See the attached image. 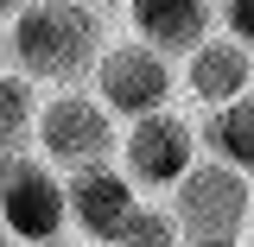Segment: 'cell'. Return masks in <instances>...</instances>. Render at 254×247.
I'll list each match as a JSON object with an SVG mask.
<instances>
[{
    "mask_svg": "<svg viewBox=\"0 0 254 247\" xmlns=\"http://www.w3.org/2000/svg\"><path fill=\"white\" fill-rule=\"evenodd\" d=\"M172 247H248V241H235V235H178Z\"/></svg>",
    "mask_w": 254,
    "mask_h": 247,
    "instance_id": "4fadbf2b",
    "label": "cell"
},
{
    "mask_svg": "<svg viewBox=\"0 0 254 247\" xmlns=\"http://www.w3.org/2000/svg\"><path fill=\"white\" fill-rule=\"evenodd\" d=\"M0 247H13V241H6V228H0Z\"/></svg>",
    "mask_w": 254,
    "mask_h": 247,
    "instance_id": "d6986e66",
    "label": "cell"
},
{
    "mask_svg": "<svg viewBox=\"0 0 254 247\" xmlns=\"http://www.w3.org/2000/svg\"><path fill=\"white\" fill-rule=\"evenodd\" d=\"M216 32L235 45H254V0H216Z\"/></svg>",
    "mask_w": 254,
    "mask_h": 247,
    "instance_id": "7c38bea8",
    "label": "cell"
},
{
    "mask_svg": "<svg viewBox=\"0 0 254 247\" xmlns=\"http://www.w3.org/2000/svg\"><path fill=\"white\" fill-rule=\"evenodd\" d=\"M121 13H127V38L165 63H178L216 32V0H121Z\"/></svg>",
    "mask_w": 254,
    "mask_h": 247,
    "instance_id": "9c48e42d",
    "label": "cell"
},
{
    "mask_svg": "<svg viewBox=\"0 0 254 247\" xmlns=\"http://www.w3.org/2000/svg\"><path fill=\"white\" fill-rule=\"evenodd\" d=\"M0 228H6L13 247L64 235V178L51 165H38L32 152H19L0 171Z\"/></svg>",
    "mask_w": 254,
    "mask_h": 247,
    "instance_id": "52a82bcc",
    "label": "cell"
},
{
    "mask_svg": "<svg viewBox=\"0 0 254 247\" xmlns=\"http://www.w3.org/2000/svg\"><path fill=\"white\" fill-rule=\"evenodd\" d=\"M13 158H19V152H6V146H0V171H6V165H13Z\"/></svg>",
    "mask_w": 254,
    "mask_h": 247,
    "instance_id": "ac0fdd59",
    "label": "cell"
},
{
    "mask_svg": "<svg viewBox=\"0 0 254 247\" xmlns=\"http://www.w3.org/2000/svg\"><path fill=\"white\" fill-rule=\"evenodd\" d=\"M140 190L127 184L115 165H89L64 178V228H76L83 247H115L140 216Z\"/></svg>",
    "mask_w": 254,
    "mask_h": 247,
    "instance_id": "8992f818",
    "label": "cell"
},
{
    "mask_svg": "<svg viewBox=\"0 0 254 247\" xmlns=\"http://www.w3.org/2000/svg\"><path fill=\"white\" fill-rule=\"evenodd\" d=\"M115 140H121V121L89 89H38V108H32V127H26V152L38 165H51L58 178L89 171V165H115Z\"/></svg>",
    "mask_w": 254,
    "mask_h": 247,
    "instance_id": "7a4b0ae2",
    "label": "cell"
},
{
    "mask_svg": "<svg viewBox=\"0 0 254 247\" xmlns=\"http://www.w3.org/2000/svg\"><path fill=\"white\" fill-rule=\"evenodd\" d=\"M0 70H6V26H0Z\"/></svg>",
    "mask_w": 254,
    "mask_h": 247,
    "instance_id": "e0dca14e",
    "label": "cell"
},
{
    "mask_svg": "<svg viewBox=\"0 0 254 247\" xmlns=\"http://www.w3.org/2000/svg\"><path fill=\"white\" fill-rule=\"evenodd\" d=\"M159 209L172 216L178 235H248V209H254V184L248 171L216 165V158H197L178 184L159 197Z\"/></svg>",
    "mask_w": 254,
    "mask_h": 247,
    "instance_id": "277c9868",
    "label": "cell"
},
{
    "mask_svg": "<svg viewBox=\"0 0 254 247\" xmlns=\"http://www.w3.org/2000/svg\"><path fill=\"white\" fill-rule=\"evenodd\" d=\"M172 76H178V95L203 114V108H222V101H242V95H248L254 57H248V45H235V38L210 32L197 51H185V57L172 63Z\"/></svg>",
    "mask_w": 254,
    "mask_h": 247,
    "instance_id": "ba28073f",
    "label": "cell"
},
{
    "mask_svg": "<svg viewBox=\"0 0 254 247\" xmlns=\"http://www.w3.org/2000/svg\"><path fill=\"white\" fill-rule=\"evenodd\" d=\"M108 26L89 0H26L6 19V70H19L32 89H83Z\"/></svg>",
    "mask_w": 254,
    "mask_h": 247,
    "instance_id": "6da1fadb",
    "label": "cell"
},
{
    "mask_svg": "<svg viewBox=\"0 0 254 247\" xmlns=\"http://www.w3.org/2000/svg\"><path fill=\"white\" fill-rule=\"evenodd\" d=\"M190 133H197V158H216V165L248 171V158H254V95L190 114Z\"/></svg>",
    "mask_w": 254,
    "mask_h": 247,
    "instance_id": "30bf717a",
    "label": "cell"
},
{
    "mask_svg": "<svg viewBox=\"0 0 254 247\" xmlns=\"http://www.w3.org/2000/svg\"><path fill=\"white\" fill-rule=\"evenodd\" d=\"M197 165V133H190V114L178 108H159V114H140V121H121V140H115V171L140 190L146 203H159L165 190Z\"/></svg>",
    "mask_w": 254,
    "mask_h": 247,
    "instance_id": "3957f363",
    "label": "cell"
},
{
    "mask_svg": "<svg viewBox=\"0 0 254 247\" xmlns=\"http://www.w3.org/2000/svg\"><path fill=\"white\" fill-rule=\"evenodd\" d=\"M19 6H26V0H0V26H6V19H13Z\"/></svg>",
    "mask_w": 254,
    "mask_h": 247,
    "instance_id": "9a60e30c",
    "label": "cell"
},
{
    "mask_svg": "<svg viewBox=\"0 0 254 247\" xmlns=\"http://www.w3.org/2000/svg\"><path fill=\"white\" fill-rule=\"evenodd\" d=\"M32 247H83L76 235H51V241H32Z\"/></svg>",
    "mask_w": 254,
    "mask_h": 247,
    "instance_id": "5bb4252c",
    "label": "cell"
},
{
    "mask_svg": "<svg viewBox=\"0 0 254 247\" xmlns=\"http://www.w3.org/2000/svg\"><path fill=\"white\" fill-rule=\"evenodd\" d=\"M89 6H95V13H108V6H121V0H89Z\"/></svg>",
    "mask_w": 254,
    "mask_h": 247,
    "instance_id": "2e32d148",
    "label": "cell"
},
{
    "mask_svg": "<svg viewBox=\"0 0 254 247\" xmlns=\"http://www.w3.org/2000/svg\"><path fill=\"white\" fill-rule=\"evenodd\" d=\"M32 108H38V89H32L19 70H0V146L6 152H26Z\"/></svg>",
    "mask_w": 254,
    "mask_h": 247,
    "instance_id": "8fae6325",
    "label": "cell"
},
{
    "mask_svg": "<svg viewBox=\"0 0 254 247\" xmlns=\"http://www.w3.org/2000/svg\"><path fill=\"white\" fill-rule=\"evenodd\" d=\"M83 89L115 114V121H140V114H159V108H172V95H178V76H172V63L153 57L146 45H133V38H108L89 63V83Z\"/></svg>",
    "mask_w": 254,
    "mask_h": 247,
    "instance_id": "5b68a950",
    "label": "cell"
}]
</instances>
